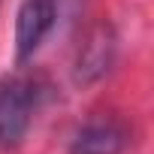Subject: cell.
Instances as JSON below:
<instances>
[{
  "label": "cell",
  "instance_id": "4",
  "mask_svg": "<svg viewBox=\"0 0 154 154\" xmlns=\"http://www.w3.org/2000/svg\"><path fill=\"white\" fill-rule=\"evenodd\" d=\"M109 60H112V39L106 36V30H97V33L85 42V48H82V54H79L75 79H79V82L97 79V75H103V72L109 69Z\"/></svg>",
  "mask_w": 154,
  "mask_h": 154
},
{
  "label": "cell",
  "instance_id": "2",
  "mask_svg": "<svg viewBox=\"0 0 154 154\" xmlns=\"http://www.w3.org/2000/svg\"><path fill=\"white\" fill-rule=\"evenodd\" d=\"M57 15V3L54 0H24L18 6V18H15V54L18 60H27L36 54V48L42 45V39L48 36L51 24Z\"/></svg>",
  "mask_w": 154,
  "mask_h": 154
},
{
  "label": "cell",
  "instance_id": "1",
  "mask_svg": "<svg viewBox=\"0 0 154 154\" xmlns=\"http://www.w3.org/2000/svg\"><path fill=\"white\" fill-rule=\"evenodd\" d=\"M36 109V85L30 79H3L0 82V145H18L30 127Z\"/></svg>",
  "mask_w": 154,
  "mask_h": 154
},
{
  "label": "cell",
  "instance_id": "3",
  "mask_svg": "<svg viewBox=\"0 0 154 154\" xmlns=\"http://www.w3.org/2000/svg\"><path fill=\"white\" fill-rule=\"evenodd\" d=\"M127 145V133L112 121H91L75 133L69 154H121Z\"/></svg>",
  "mask_w": 154,
  "mask_h": 154
}]
</instances>
